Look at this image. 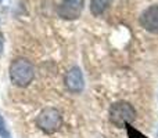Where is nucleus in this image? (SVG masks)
<instances>
[{
	"label": "nucleus",
	"mask_w": 158,
	"mask_h": 138,
	"mask_svg": "<svg viewBox=\"0 0 158 138\" xmlns=\"http://www.w3.org/2000/svg\"><path fill=\"white\" fill-rule=\"evenodd\" d=\"M83 0H63L58 6V15L64 19H77L83 11Z\"/></svg>",
	"instance_id": "nucleus-4"
},
{
	"label": "nucleus",
	"mask_w": 158,
	"mask_h": 138,
	"mask_svg": "<svg viewBox=\"0 0 158 138\" xmlns=\"http://www.w3.org/2000/svg\"><path fill=\"white\" fill-rule=\"evenodd\" d=\"M110 122L117 127H126L128 124L135 122L136 119V111L126 101H118L110 106L108 112Z\"/></svg>",
	"instance_id": "nucleus-2"
},
{
	"label": "nucleus",
	"mask_w": 158,
	"mask_h": 138,
	"mask_svg": "<svg viewBox=\"0 0 158 138\" xmlns=\"http://www.w3.org/2000/svg\"><path fill=\"white\" fill-rule=\"evenodd\" d=\"M140 25L150 33H158V4L148 6L140 15Z\"/></svg>",
	"instance_id": "nucleus-5"
},
{
	"label": "nucleus",
	"mask_w": 158,
	"mask_h": 138,
	"mask_svg": "<svg viewBox=\"0 0 158 138\" xmlns=\"http://www.w3.org/2000/svg\"><path fill=\"white\" fill-rule=\"evenodd\" d=\"M35 77V68L27 58H17L10 65L11 83L17 87H27Z\"/></svg>",
	"instance_id": "nucleus-1"
},
{
	"label": "nucleus",
	"mask_w": 158,
	"mask_h": 138,
	"mask_svg": "<svg viewBox=\"0 0 158 138\" xmlns=\"http://www.w3.org/2000/svg\"><path fill=\"white\" fill-rule=\"evenodd\" d=\"M3 47H4V43H3V36L0 35V55L3 53Z\"/></svg>",
	"instance_id": "nucleus-9"
},
{
	"label": "nucleus",
	"mask_w": 158,
	"mask_h": 138,
	"mask_svg": "<svg viewBox=\"0 0 158 138\" xmlns=\"http://www.w3.org/2000/svg\"><path fill=\"white\" fill-rule=\"evenodd\" d=\"M0 136L8 138V133H7V130H6L4 120H3V117H2V116H0Z\"/></svg>",
	"instance_id": "nucleus-8"
},
{
	"label": "nucleus",
	"mask_w": 158,
	"mask_h": 138,
	"mask_svg": "<svg viewBox=\"0 0 158 138\" xmlns=\"http://www.w3.org/2000/svg\"><path fill=\"white\" fill-rule=\"evenodd\" d=\"M36 124L43 133L46 134H54L63 126V116L60 111L56 108H44L40 111L36 119Z\"/></svg>",
	"instance_id": "nucleus-3"
},
{
	"label": "nucleus",
	"mask_w": 158,
	"mask_h": 138,
	"mask_svg": "<svg viewBox=\"0 0 158 138\" xmlns=\"http://www.w3.org/2000/svg\"><path fill=\"white\" fill-rule=\"evenodd\" d=\"M64 83H65V87L71 93H75V94L81 93L85 87V80H83L82 70L79 68H77V66H75V68H71L65 73Z\"/></svg>",
	"instance_id": "nucleus-6"
},
{
	"label": "nucleus",
	"mask_w": 158,
	"mask_h": 138,
	"mask_svg": "<svg viewBox=\"0 0 158 138\" xmlns=\"http://www.w3.org/2000/svg\"><path fill=\"white\" fill-rule=\"evenodd\" d=\"M112 0H92L90 2V13L98 17L106 13V10L111 6Z\"/></svg>",
	"instance_id": "nucleus-7"
}]
</instances>
